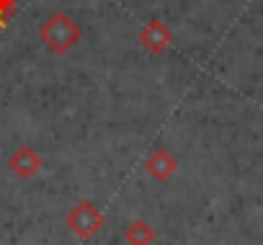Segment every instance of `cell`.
I'll use <instances>...</instances> for the list:
<instances>
[{"mask_svg":"<svg viewBox=\"0 0 263 245\" xmlns=\"http://www.w3.org/2000/svg\"><path fill=\"white\" fill-rule=\"evenodd\" d=\"M124 240L129 245H153L155 242V227L145 219H135L124 230Z\"/></svg>","mask_w":263,"mask_h":245,"instance_id":"cell-6","label":"cell"},{"mask_svg":"<svg viewBox=\"0 0 263 245\" xmlns=\"http://www.w3.org/2000/svg\"><path fill=\"white\" fill-rule=\"evenodd\" d=\"M171 42H173V31H171L163 21H158V18L147 21V24L140 29V44H142L147 52H153V54H160Z\"/></svg>","mask_w":263,"mask_h":245,"instance_id":"cell-3","label":"cell"},{"mask_svg":"<svg viewBox=\"0 0 263 245\" xmlns=\"http://www.w3.org/2000/svg\"><path fill=\"white\" fill-rule=\"evenodd\" d=\"M8 165H11V171H13L18 178H31V176H36L39 168H42V155H39L31 145H21V147H16L13 155L8 158Z\"/></svg>","mask_w":263,"mask_h":245,"instance_id":"cell-4","label":"cell"},{"mask_svg":"<svg viewBox=\"0 0 263 245\" xmlns=\"http://www.w3.org/2000/svg\"><path fill=\"white\" fill-rule=\"evenodd\" d=\"M65 222H67V227H70L80 240H88V237H93V235L103 227V214L98 212V206H96L93 201L83 199V201H78V204L67 212Z\"/></svg>","mask_w":263,"mask_h":245,"instance_id":"cell-2","label":"cell"},{"mask_svg":"<svg viewBox=\"0 0 263 245\" xmlns=\"http://www.w3.org/2000/svg\"><path fill=\"white\" fill-rule=\"evenodd\" d=\"M39 39H42V44H44L49 52L65 54L67 49H72V47L78 44L80 29H78V24H75L65 11H57V13H52V16L39 26Z\"/></svg>","mask_w":263,"mask_h":245,"instance_id":"cell-1","label":"cell"},{"mask_svg":"<svg viewBox=\"0 0 263 245\" xmlns=\"http://www.w3.org/2000/svg\"><path fill=\"white\" fill-rule=\"evenodd\" d=\"M16 11V0H0V29L8 24V18Z\"/></svg>","mask_w":263,"mask_h":245,"instance_id":"cell-7","label":"cell"},{"mask_svg":"<svg viewBox=\"0 0 263 245\" xmlns=\"http://www.w3.org/2000/svg\"><path fill=\"white\" fill-rule=\"evenodd\" d=\"M145 171H147L155 181H165V178H171V176L178 171V160H176L168 150L158 147V150H153V153L145 158Z\"/></svg>","mask_w":263,"mask_h":245,"instance_id":"cell-5","label":"cell"}]
</instances>
